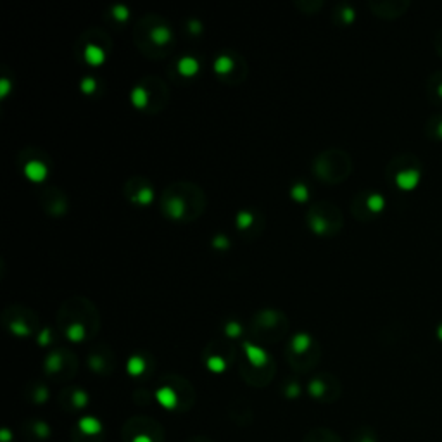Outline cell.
<instances>
[{
  "label": "cell",
  "mask_w": 442,
  "mask_h": 442,
  "mask_svg": "<svg viewBox=\"0 0 442 442\" xmlns=\"http://www.w3.org/2000/svg\"><path fill=\"white\" fill-rule=\"evenodd\" d=\"M35 432H37L38 437H48L50 429H48V425L45 422H37V425H35Z\"/></svg>",
  "instance_id": "52a82bcc"
},
{
  "label": "cell",
  "mask_w": 442,
  "mask_h": 442,
  "mask_svg": "<svg viewBox=\"0 0 442 442\" xmlns=\"http://www.w3.org/2000/svg\"><path fill=\"white\" fill-rule=\"evenodd\" d=\"M208 366L211 368L213 371H223L224 370V361L220 359V357H211L208 361Z\"/></svg>",
  "instance_id": "ba28073f"
},
{
  "label": "cell",
  "mask_w": 442,
  "mask_h": 442,
  "mask_svg": "<svg viewBox=\"0 0 442 442\" xmlns=\"http://www.w3.org/2000/svg\"><path fill=\"white\" fill-rule=\"evenodd\" d=\"M156 398H157V401H159V404L163 406V408H166V409H173L175 406H177V402H178L177 394H175V391L173 389H170V387L159 389L157 394H156Z\"/></svg>",
  "instance_id": "3957f363"
},
{
  "label": "cell",
  "mask_w": 442,
  "mask_h": 442,
  "mask_svg": "<svg viewBox=\"0 0 442 442\" xmlns=\"http://www.w3.org/2000/svg\"><path fill=\"white\" fill-rule=\"evenodd\" d=\"M245 349H247V357L251 359V363L254 364V366H263V364L266 363L265 351L258 349V347H252V346H247Z\"/></svg>",
  "instance_id": "277c9868"
},
{
  "label": "cell",
  "mask_w": 442,
  "mask_h": 442,
  "mask_svg": "<svg viewBox=\"0 0 442 442\" xmlns=\"http://www.w3.org/2000/svg\"><path fill=\"white\" fill-rule=\"evenodd\" d=\"M309 391H311V394H313V396H321V394H323V391H325V387H323V384H321V382L314 380L313 384H311Z\"/></svg>",
  "instance_id": "8fae6325"
},
{
  "label": "cell",
  "mask_w": 442,
  "mask_h": 442,
  "mask_svg": "<svg viewBox=\"0 0 442 442\" xmlns=\"http://www.w3.org/2000/svg\"><path fill=\"white\" fill-rule=\"evenodd\" d=\"M10 439H12V437H10L9 430H2V432H0V441L2 442H9Z\"/></svg>",
  "instance_id": "4fadbf2b"
},
{
  "label": "cell",
  "mask_w": 442,
  "mask_h": 442,
  "mask_svg": "<svg viewBox=\"0 0 442 442\" xmlns=\"http://www.w3.org/2000/svg\"><path fill=\"white\" fill-rule=\"evenodd\" d=\"M437 92H439V95L442 97V83H441V85H439V88H437Z\"/></svg>",
  "instance_id": "2e32d148"
},
{
  "label": "cell",
  "mask_w": 442,
  "mask_h": 442,
  "mask_svg": "<svg viewBox=\"0 0 442 442\" xmlns=\"http://www.w3.org/2000/svg\"><path fill=\"white\" fill-rule=\"evenodd\" d=\"M396 183L401 190H413L420 183V173L416 170H404L398 173Z\"/></svg>",
  "instance_id": "6da1fadb"
},
{
  "label": "cell",
  "mask_w": 442,
  "mask_h": 442,
  "mask_svg": "<svg viewBox=\"0 0 442 442\" xmlns=\"http://www.w3.org/2000/svg\"><path fill=\"white\" fill-rule=\"evenodd\" d=\"M437 133H439V136L442 138V121L439 123V126H437Z\"/></svg>",
  "instance_id": "5bb4252c"
},
{
  "label": "cell",
  "mask_w": 442,
  "mask_h": 442,
  "mask_svg": "<svg viewBox=\"0 0 442 442\" xmlns=\"http://www.w3.org/2000/svg\"><path fill=\"white\" fill-rule=\"evenodd\" d=\"M437 337H439V339L442 340V325H441L439 328H437Z\"/></svg>",
  "instance_id": "9a60e30c"
},
{
  "label": "cell",
  "mask_w": 442,
  "mask_h": 442,
  "mask_svg": "<svg viewBox=\"0 0 442 442\" xmlns=\"http://www.w3.org/2000/svg\"><path fill=\"white\" fill-rule=\"evenodd\" d=\"M78 427L87 436H97V434L102 432V423H100V420L93 418V416H83V418H80Z\"/></svg>",
  "instance_id": "7a4b0ae2"
},
{
  "label": "cell",
  "mask_w": 442,
  "mask_h": 442,
  "mask_svg": "<svg viewBox=\"0 0 442 442\" xmlns=\"http://www.w3.org/2000/svg\"><path fill=\"white\" fill-rule=\"evenodd\" d=\"M308 342H309V340H308V337H297V340L296 342H294V347H296V351H299V353H303L304 349H308Z\"/></svg>",
  "instance_id": "30bf717a"
},
{
  "label": "cell",
  "mask_w": 442,
  "mask_h": 442,
  "mask_svg": "<svg viewBox=\"0 0 442 442\" xmlns=\"http://www.w3.org/2000/svg\"><path fill=\"white\" fill-rule=\"evenodd\" d=\"M143 368H145V364H143V361L140 359V357H133V359H130L128 371L132 375H140L143 371Z\"/></svg>",
  "instance_id": "8992f818"
},
{
  "label": "cell",
  "mask_w": 442,
  "mask_h": 442,
  "mask_svg": "<svg viewBox=\"0 0 442 442\" xmlns=\"http://www.w3.org/2000/svg\"><path fill=\"white\" fill-rule=\"evenodd\" d=\"M132 442H152V439H150L149 436H145V434H140V436H136Z\"/></svg>",
  "instance_id": "7c38bea8"
},
{
  "label": "cell",
  "mask_w": 442,
  "mask_h": 442,
  "mask_svg": "<svg viewBox=\"0 0 442 442\" xmlns=\"http://www.w3.org/2000/svg\"><path fill=\"white\" fill-rule=\"evenodd\" d=\"M384 206H385V201H384V197H380V195H371L370 199H368V208H370V211H373V213H378V211H382V209H384Z\"/></svg>",
  "instance_id": "5b68a950"
},
{
  "label": "cell",
  "mask_w": 442,
  "mask_h": 442,
  "mask_svg": "<svg viewBox=\"0 0 442 442\" xmlns=\"http://www.w3.org/2000/svg\"><path fill=\"white\" fill-rule=\"evenodd\" d=\"M73 401H75V404L78 406V408H83V406L87 404V401H88V399H87V394L85 392H75V396H73Z\"/></svg>",
  "instance_id": "9c48e42d"
}]
</instances>
